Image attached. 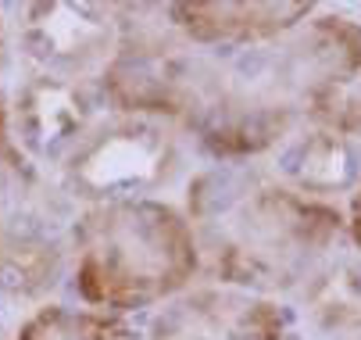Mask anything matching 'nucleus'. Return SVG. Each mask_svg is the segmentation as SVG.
I'll return each mask as SVG.
<instances>
[{
    "label": "nucleus",
    "instance_id": "f257e3e1",
    "mask_svg": "<svg viewBox=\"0 0 361 340\" xmlns=\"http://www.w3.org/2000/svg\"><path fill=\"white\" fill-rule=\"evenodd\" d=\"M197 244L186 222L154 201H111L75 229V283L93 305L136 308L186 286Z\"/></svg>",
    "mask_w": 361,
    "mask_h": 340
},
{
    "label": "nucleus",
    "instance_id": "1a4fd4ad",
    "mask_svg": "<svg viewBox=\"0 0 361 340\" xmlns=\"http://www.w3.org/2000/svg\"><path fill=\"white\" fill-rule=\"evenodd\" d=\"M18 340H136V333L111 315L43 308L22 326Z\"/></svg>",
    "mask_w": 361,
    "mask_h": 340
},
{
    "label": "nucleus",
    "instance_id": "20e7f679",
    "mask_svg": "<svg viewBox=\"0 0 361 340\" xmlns=\"http://www.w3.org/2000/svg\"><path fill=\"white\" fill-rule=\"evenodd\" d=\"M93 126V101L79 79L36 72L15 90L11 133L32 154H72Z\"/></svg>",
    "mask_w": 361,
    "mask_h": 340
},
{
    "label": "nucleus",
    "instance_id": "9d476101",
    "mask_svg": "<svg viewBox=\"0 0 361 340\" xmlns=\"http://www.w3.org/2000/svg\"><path fill=\"white\" fill-rule=\"evenodd\" d=\"M8 58H11V40H8L4 18H0V75H4V68H8Z\"/></svg>",
    "mask_w": 361,
    "mask_h": 340
},
{
    "label": "nucleus",
    "instance_id": "7ed1b4c3",
    "mask_svg": "<svg viewBox=\"0 0 361 340\" xmlns=\"http://www.w3.org/2000/svg\"><path fill=\"white\" fill-rule=\"evenodd\" d=\"M18 40L39 72L79 79L115 47V11L100 4H32L22 11Z\"/></svg>",
    "mask_w": 361,
    "mask_h": 340
},
{
    "label": "nucleus",
    "instance_id": "6e6552de",
    "mask_svg": "<svg viewBox=\"0 0 361 340\" xmlns=\"http://www.w3.org/2000/svg\"><path fill=\"white\" fill-rule=\"evenodd\" d=\"M307 315L326 333L361 329V269L350 262L322 272L307 294Z\"/></svg>",
    "mask_w": 361,
    "mask_h": 340
},
{
    "label": "nucleus",
    "instance_id": "423d86ee",
    "mask_svg": "<svg viewBox=\"0 0 361 340\" xmlns=\"http://www.w3.org/2000/svg\"><path fill=\"white\" fill-rule=\"evenodd\" d=\"M61 255L50 240L0 226V290L11 298H36L54 283Z\"/></svg>",
    "mask_w": 361,
    "mask_h": 340
},
{
    "label": "nucleus",
    "instance_id": "9b49d317",
    "mask_svg": "<svg viewBox=\"0 0 361 340\" xmlns=\"http://www.w3.org/2000/svg\"><path fill=\"white\" fill-rule=\"evenodd\" d=\"M11 151H8V140H4V129H0V162H8Z\"/></svg>",
    "mask_w": 361,
    "mask_h": 340
},
{
    "label": "nucleus",
    "instance_id": "39448f33",
    "mask_svg": "<svg viewBox=\"0 0 361 340\" xmlns=\"http://www.w3.org/2000/svg\"><path fill=\"white\" fill-rule=\"evenodd\" d=\"M154 340H272L265 305L233 290H193L154 322Z\"/></svg>",
    "mask_w": 361,
    "mask_h": 340
},
{
    "label": "nucleus",
    "instance_id": "f03ea898",
    "mask_svg": "<svg viewBox=\"0 0 361 340\" xmlns=\"http://www.w3.org/2000/svg\"><path fill=\"white\" fill-rule=\"evenodd\" d=\"M179 169V147L172 133L147 115H122L90 126L72 147L65 176L86 201H136L172 179Z\"/></svg>",
    "mask_w": 361,
    "mask_h": 340
},
{
    "label": "nucleus",
    "instance_id": "0eeeda50",
    "mask_svg": "<svg viewBox=\"0 0 361 340\" xmlns=\"http://www.w3.org/2000/svg\"><path fill=\"white\" fill-rule=\"evenodd\" d=\"M357 162H354V147L336 136V133H312L297 143V151L290 154V176L307 186V190H340L354 179Z\"/></svg>",
    "mask_w": 361,
    "mask_h": 340
}]
</instances>
